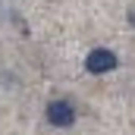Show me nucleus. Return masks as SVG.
I'll use <instances>...</instances> for the list:
<instances>
[{"mask_svg":"<svg viewBox=\"0 0 135 135\" xmlns=\"http://www.w3.org/2000/svg\"><path fill=\"white\" fill-rule=\"evenodd\" d=\"M85 69H88V72H94V75L110 72V69H116V54H113V50H107V47H98V50H91V54H88Z\"/></svg>","mask_w":135,"mask_h":135,"instance_id":"nucleus-1","label":"nucleus"},{"mask_svg":"<svg viewBox=\"0 0 135 135\" xmlns=\"http://www.w3.org/2000/svg\"><path fill=\"white\" fill-rule=\"evenodd\" d=\"M129 19H132V25H135V9H132V13H129Z\"/></svg>","mask_w":135,"mask_h":135,"instance_id":"nucleus-3","label":"nucleus"},{"mask_svg":"<svg viewBox=\"0 0 135 135\" xmlns=\"http://www.w3.org/2000/svg\"><path fill=\"white\" fill-rule=\"evenodd\" d=\"M47 123L50 126H60V129H66L75 123V110H72V104L66 101H50L47 104Z\"/></svg>","mask_w":135,"mask_h":135,"instance_id":"nucleus-2","label":"nucleus"}]
</instances>
